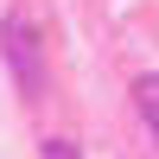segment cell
Here are the masks:
<instances>
[{
  "label": "cell",
  "instance_id": "cell-1",
  "mask_svg": "<svg viewBox=\"0 0 159 159\" xmlns=\"http://www.w3.org/2000/svg\"><path fill=\"white\" fill-rule=\"evenodd\" d=\"M0 57H7V70H13V83H19L25 102L45 96V45H38V32H32L25 13H7L0 19Z\"/></svg>",
  "mask_w": 159,
  "mask_h": 159
},
{
  "label": "cell",
  "instance_id": "cell-2",
  "mask_svg": "<svg viewBox=\"0 0 159 159\" xmlns=\"http://www.w3.org/2000/svg\"><path fill=\"white\" fill-rule=\"evenodd\" d=\"M134 102H140V115H147L153 134H159V76H140V83H134Z\"/></svg>",
  "mask_w": 159,
  "mask_h": 159
},
{
  "label": "cell",
  "instance_id": "cell-3",
  "mask_svg": "<svg viewBox=\"0 0 159 159\" xmlns=\"http://www.w3.org/2000/svg\"><path fill=\"white\" fill-rule=\"evenodd\" d=\"M38 159H83V153H76V140H45Z\"/></svg>",
  "mask_w": 159,
  "mask_h": 159
}]
</instances>
